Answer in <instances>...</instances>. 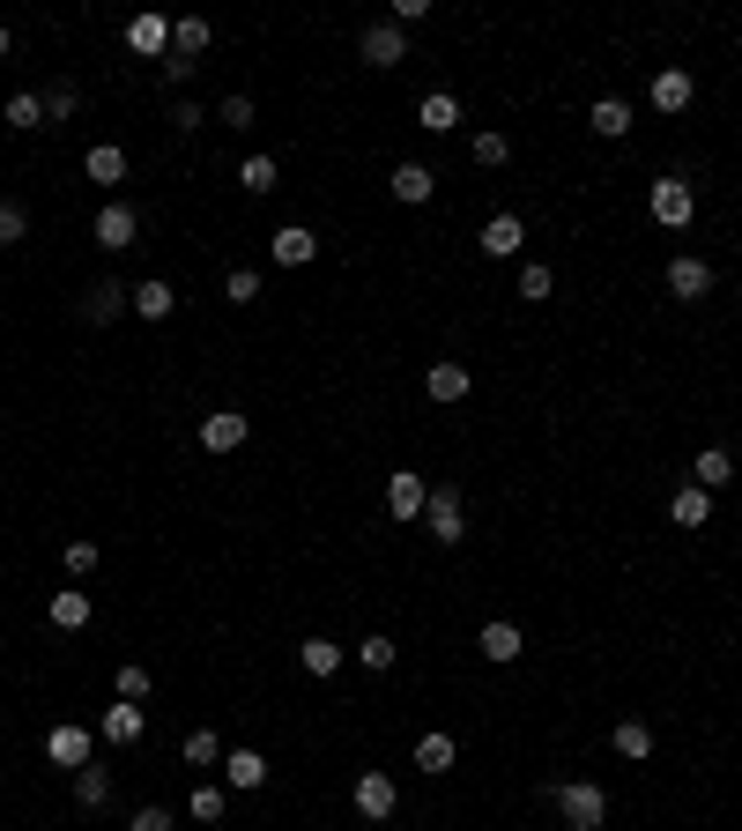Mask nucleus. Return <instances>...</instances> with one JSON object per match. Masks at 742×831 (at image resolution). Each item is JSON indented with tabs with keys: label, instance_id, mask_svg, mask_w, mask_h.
Returning a JSON list of instances; mask_svg holds the SVG:
<instances>
[{
	"label": "nucleus",
	"instance_id": "35",
	"mask_svg": "<svg viewBox=\"0 0 742 831\" xmlns=\"http://www.w3.org/2000/svg\"><path fill=\"white\" fill-rule=\"evenodd\" d=\"M186 765H194V772H216V765H223V735L216 728H194V735H186Z\"/></svg>",
	"mask_w": 742,
	"mask_h": 831
},
{
	"label": "nucleus",
	"instance_id": "6",
	"mask_svg": "<svg viewBox=\"0 0 742 831\" xmlns=\"http://www.w3.org/2000/svg\"><path fill=\"white\" fill-rule=\"evenodd\" d=\"M120 312H134V290H126L120 275H97L90 297H82V319H90V327H112Z\"/></svg>",
	"mask_w": 742,
	"mask_h": 831
},
{
	"label": "nucleus",
	"instance_id": "4",
	"mask_svg": "<svg viewBox=\"0 0 742 831\" xmlns=\"http://www.w3.org/2000/svg\"><path fill=\"white\" fill-rule=\"evenodd\" d=\"M349 802H357V817L364 824H387L401 809V787H394V772H357V787H349Z\"/></svg>",
	"mask_w": 742,
	"mask_h": 831
},
{
	"label": "nucleus",
	"instance_id": "38",
	"mask_svg": "<svg viewBox=\"0 0 742 831\" xmlns=\"http://www.w3.org/2000/svg\"><path fill=\"white\" fill-rule=\"evenodd\" d=\"M60 564H68V579H82V572H97V542H90V535H74L68 550H60Z\"/></svg>",
	"mask_w": 742,
	"mask_h": 831
},
{
	"label": "nucleus",
	"instance_id": "13",
	"mask_svg": "<svg viewBox=\"0 0 742 831\" xmlns=\"http://www.w3.org/2000/svg\"><path fill=\"white\" fill-rule=\"evenodd\" d=\"M423 393H431V401H468V365H461V357H431Z\"/></svg>",
	"mask_w": 742,
	"mask_h": 831
},
{
	"label": "nucleus",
	"instance_id": "14",
	"mask_svg": "<svg viewBox=\"0 0 742 831\" xmlns=\"http://www.w3.org/2000/svg\"><path fill=\"white\" fill-rule=\"evenodd\" d=\"M223 787L260 794V787H268V758H260V750H223Z\"/></svg>",
	"mask_w": 742,
	"mask_h": 831
},
{
	"label": "nucleus",
	"instance_id": "42",
	"mask_svg": "<svg viewBox=\"0 0 742 831\" xmlns=\"http://www.w3.org/2000/svg\"><path fill=\"white\" fill-rule=\"evenodd\" d=\"M223 297H230V305H253V297H260V275H253V268H230V275H223Z\"/></svg>",
	"mask_w": 742,
	"mask_h": 831
},
{
	"label": "nucleus",
	"instance_id": "18",
	"mask_svg": "<svg viewBox=\"0 0 742 831\" xmlns=\"http://www.w3.org/2000/svg\"><path fill=\"white\" fill-rule=\"evenodd\" d=\"M519 245H527V223H519L513 208H505V216H491V223H483V253H491V260H513Z\"/></svg>",
	"mask_w": 742,
	"mask_h": 831
},
{
	"label": "nucleus",
	"instance_id": "17",
	"mask_svg": "<svg viewBox=\"0 0 742 831\" xmlns=\"http://www.w3.org/2000/svg\"><path fill=\"white\" fill-rule=\"evenodd\" d=\"M268 253H275V260H282V268H312V253H320V238H312L305 223H282Z\"/></svg>",
	"mask_w": 742,
	"mask_h": 831
},
{
	"label": "nucleus",
	"instance_id": "7",
	"mask_svg": "<svg viewBox=\"0 0 742 831\" xmlns=\"http://www.w3.org/2000/svg\"><path fill=\"white\" fill-rule=\"evenodd\" d=\"M668 297H676V305H698V297H713V268H705L698 253H676V260H668Z\"/></svg>",
	"mask_w": 742,
	"mask_h": 831
},
{
	"label": "nucleus",
	"instance_id": "25",
	"mask_svg": "<svg viewBox=\"0 0 742 831\" xmlns=\"http://www.w3.org/2000/svg\"><path fill=\"white\" fill-rule=\"evenodd\" d=\"M297 660H305V676H320V684H327V676H334V668H342V646H334V638H320V632H312V638H305V646H297Z\"/></svg>",
	"mask_w": 742,
	"mask_h": 831
},
{
	"label": "nucleus",
	"instance_id": "34",
	"mask_svg": "<svg viewBox=\"0 0 742 831\" xmlns=\"http://www.w3.org/2000/svg\"><path fill=\"white\" fill-rule=\"evenodd\" d=\"M609 742H617V758H653V728H646V720H617V735H609Z\"/></svg>",
	"mask_w": 742,
	"mask_h": 831
},
{
	"label": "nucleus",
	"instance_id": "47",
	"mask_svg": "<svg viewBox=\"0 0 742 831\" xmlns=\"http://www.w3.org/2000/svg\"><path fill=\"white\" fill-rule=\"evenodd\" d=\"M156 68H164V82L178 90V82H194V68H200V60H178V52H172V60H156Z\"/></svg>",
	"mask_w": 742,
	"mask_h": 831
},
{
	"label": "nucleus",
	"instance_id": "29",
	"mask_svg": "<svg viewBox=\"0 0 742 831\" xmlns=\"http://www.w3.org/2000/svg\"><path fill=\"white\" fill-rule=\"evenodd\" d=\"M431 186H439V178H431V164H394V201L423 208V201H431Z\"/></svg>",
	"mask_w": 742,
	"mask_h": 831
},
{
	"label": "nucleus",
	"instance_id": "1",
	"mask_svg": "<svg viewBox=\"0 0 742 831\" xmlns=\"http://www.w3.org/2000/svg\"><path fill=\"white\" fill-rule=\"evenodd\" d=\"M423 527H431V542H439V550L468 542V505H461V483H431V497H423Z\"/></svg>",
	"mask_w": 742,
	"mask_h": 831
},
{
	"label": "nucleus",
	"instance_id": "48",
	"mask_svg": "<svg viewBox=\"0 0 742 831\" xmlns=\"http://www.w3.org/2000/svg\"><path fill=\"white\" fill-rule=\"evenodd\" d=\"M216 120H223V126H253V98H230V104L216 112Z\"/></svg>",
	"mask_w": 742,
	"mask_h": 831
},
{
	"label": "nucleus",
	"instance_id": "19",
	"mask_svg": "<svg viewBox=\"0 0 742 831\" xmlns=\"http://www.w3.org/2000/svg\"><path fill=\"white\" fill-rule=\"evenodd\" d=\"M668 520H676V527H705V520H713V490H698V483L668 490Z\"/></svg>",
	"mask_w": 742,
	"mask_h": 831
},
{
	"label": "nucleus",
	"instance_id": "20",
	"mask_svg": "<svg viewBox=\"0 0 742 831\" xmlns=\"http://www.w3.org/2000/svg\"><path fill=\"white\" fill-rule=\"evenodd\" d=\"M646 98H653V112H683V104L698 98V82H691V74H683V68H661V74H653V90H646Z\"/></svg>",
	"mask_w": 742,
	"mask_h": 831
},
{
	"label": "nucleus",
	"instance_id": "32",
	"mask_svg": "<svg viewBox=\"0 0 742 831\" xmlns=\"http://www.w3.org/2000/svg\"><path fill=\"white\" fill-rule=\"evenodd\" d=\"M74 802L104 809V802H112V772H104V765H82V772H74Z\"/></svg>",
	"mask_w": 742,
	"mask_h": 831
},
{
	"label": "nucleus",
	"instance_id": "24",
	"mask_svg": "<svg viewBox=\"0 0 742 831\" xmlns=\"http://www.w3.org/2000/svg\"><path fill=\"white\" fill-rule=\"evenodd\" d=\"M349 660H357V668H364V676H387V668H394L401 660V646L387 632H371V638H357V646H349Z\"/></svg>",
	"mask_w": 742,
	"mask_h": 831
},
{
	"label": "nucleus",
	"instance_id": "10",
	"mask_svg": "<svg viewBox=\"0 0 742 831\" xmlns=\"http://www.w3.org/2000/svg\"><path fill=\"white\" fill-rule=\"evenodd\" d=\"M134 238H142V216H134L126 201H104V208H97V245H104V253H126Z\"/></svg>",
	"mask_w": 742,
	"mask_h": 831
},
{
	"label": "nucleus",
	"instance_id": "26",
	"mask_svg": "<svg viewBox=\"0 0 742 831\" xmlns=\"http://www.w3.org/2000/svg\"><path fill=\"white\" fill-rule=\"evenodd\" d=\"M587 126L601 134V142H624V134H631V104H624V98H601V104L587 112Z\"/></svg>",
	"mask_w": 742,
	"mask_h": 831
},
{
	"label": "nucleus",
	"instance_id": "11",
	"mask_svg": "<svg viewBox=\"0 0 742 831\" xmlns=\"http://www.w3.org/2000/svg\"><path fill=\"white\" fill-rule=\"evenodd\" d=\"M423 497H431V483H423L416 468H394V475H387V513L394 520H423Z\"/></svg>",
	"mask_w": 742,
	"mask_h": 831
},
{
	"label": "nucleus",
	"instance_id": "15",
	"mask_svg": "<svg viewBox=\"0 0 742 831\" xmlns=\"http://www.w3.org/2000/svg\"><path fill=\"white\" fill-rule=\"evenodd\" d=\"M126 45L148 52V60H172V16H134V23H126Z\"/></svg>",
	"mask_w": 742,
	"mask_h": 831
},
{
	"label": "nucleus",
	"instance_id": "9",
	"mask_svg": "<svg viewBox=\"0 0 742 831\" xmlns=\"http://www.w3.org/2000/svg\"><path fill=\"white\" fill-rule=\"evenodd\" d=\"M357 52H364L371 68H401V60H409V30L401 23H371L364 38H357Z\"/></svg>",
	"mask_w": 742,
	"mask_h": 831
},
{
	"label": "nucleus",
	"instance_id": "36",
	"mask_svg": "<svg viewBox=\"0 0 742 831\" xmlns=\"http://www.w3.org/2000/svg\"><path fill=\"white\" fill-rule=\"evenodd\" d=\"M475 164H483V172H497V164H513V142H505V134H497V126H483V134H475Z\"/></svg>",
	"mask_w": 742,
	"mask_h": 831
},
{
	"label": "nucleus",
	"instance_id": "12",
	"mask_svg": "<svg viewBox=\"0 0 742 831\" xmlns=\"http://www.w3.org/2000/svg\"><path fill=\"white\" fill-rule=\"evenodd\" d=\"M97 735L112 742V750H126V742H142V735H148V712L126 706V698H112V706H104V720H97Z\"/></svg>",
	"mask_w": 742,
	"mask_h": 831
},
{
	"label": "nucleus",
	"instance_id": "21",
	"mask_svg": "<svg viewBox=\"0 0 742 831\" xmlns=\"http://www.w3.org/2000/svg\"><path fill=\"white\" fill-rule=\"evenodd\" d=\"M172 312H178V290L164 283V275L134 283V319H172Z\"/></svg>",
	"mask_w": 742,
	"mask_h": 831
},
{
	"label": "nucleus",
	"instance_id": "31",
	"mask_svg": "<svg viewBox=\"0 0 742 831\" xmlns=\"http://www.w3.org/2000/svg\"><path fill=\"white\" fill-rule=\"evenodd\" d=\"M208 38H216V30L200 23V16H178V23H172V52H178V60H200Z\"/></svg>",
	"mask_w": 742,
	"mask_h": 831
},
{
	"label": "nucleus",
	"instance_id": "49",
	"mask_svg": "<svg viewBox=\"0 0 742 831\" xmlns=\"http://www.w3.org/2000/svg\"><path fill=\"white\" fill-rule=\"evenodd\" d=\"M423 16H431V0H394V23H401V30L423 23Z\"/></svg>",
	"mask_w": 742,
	"mask_h": 831
},
{
	"label": "nucleus",
	"instance_id": "33",
	"mask_svg": "<svg viewBox=\"0 0 742 831\" xmlns=\"http://www.w3.org/2000/svg\"><path fill=\"white\" fill-rule=\"evenodd\" d=\"M52 624H60V632H82V624H90V594L82 587H68V594H52Z\"/></svg>",
	"mask_w": 742,
	"mask_h": 831
},
{
	"label": "nucleus",
	"instance_id": "8",
	"mask_svg": "<svg viewBox=\"0 0 742 831\" xmlns=\"http://www.w3.org/2000/svg\"><path fill=\"white\" fill-rule=\"evenodd\" d=\"M246 439H253V416H238V409H208L200 416V445H208V453H238Z\"/></svg>",
	"mask_w": 742,
	"mask_h": 831
},
{
	"label": "nucleus",
	"instance_id": "2",
	"mask_svg": "<svg viewBox=\"0 0 742 831\" xmlns=\"http://www.w3.org/2000/svg\"><path fill=\"white\" fill-rule=\"evenodd\" d=\"M557 817H565L571 831H601L609 824V794H601L594 780H565L557 787Z\"/></svg>",
	"mask_w": 742,
	"mask_h": 831
},
{
	"label": "nucleus",
	"instance_id": "40",
	"mask_svg": "<svg viewBox=\"0 0 742 831\" xmlns=\"http://www.w3.org/2000/svg\"><path fill=\"white\" fill-rule=\"evenodd\" d=\"M8 126H23V134L30 126H45V98H30V90L23 98H8Z\"/></svg>",
	"mask_w": 742,
	"mask_h": 831
},
{
	"label": "nucleus",
	"instance_id": "43",
	"mask_svg": "<svg viewBox=\"0 0 742 831\" xmlns=\"http://www.w3.org/2000/svg\"><path fill=\"white\" fill-rule=\"evenodd\" d=\"M74 104H82V98H74V82H52V90H45V126L52 120H74Z\"/></svg>",
	"mask_w": 742,
	"mask_h": 831
},
{
	"label": "nucleus",
	"instance_id": "16",
	"mask_svg": "<svg viewBox=\"0 0 742 831\" xmlns=\"http://www.w3.org/2000/svg\"><path fill=\"white\" fill-rule=\"evenodd\" d=\"M82 178L112 194V186H120V178H126V148H120V142H97V148H90V156H82Z\"/></svg>",
	"mask_w": 742,
	"mask_h": 831
},
{
	"label": "nucleus",
	"instance_id": "23",
	"mask_svg": "<svg viewBox=\"0 0 742 831\" xmlns=\"http://www.w3.org/2000/svg\"><path fill=\"white\" fill-rule=\"evenodd\" d=\"M475 646H483V660H497V668H505V660H519V646H527V638H519V624H505V616H491Z\"/></svg>",
	"mask_w": 742,
	"mask_h": 831
},
{
	"label": "nucleus",
	"instance_id": "44",
	"mask_svg": "<svg viewBox=\"0 0 742 831\" xmlns=\"http://www.w3.org/2000/svg\"><path fill=\"white\" fill-rule=\"evenodd\" d=\"M126 831H172V809H164V802L134 809V824H126Z\"/></svg>",
	"mask_w": 742,
	"mask_h": 831
},
{
	"label": "nucleus",
	"instance_id": "5",
	"mask_svg": "<svg viewBox=\"0 0 742 831\" xmlns=\"http://www.w3.org/2000/svg\"><path fill=\"white\" fill-rule=\"evenodd\" d=\"M90 750H97V735L82 728V720H60V728L45 735V758L60 765V772H82V765H97Z\"/></svg>",
	"mask_w": 742,
	"mask_h": 831
},
{
	"label": "nucleus",
	"instance_id": "37",
	"mask_svg": "<svg viewBox=\"0 0 742 831\" xmlns=\"http://www.w3.org/2000/svg\"><path fill=\"white\" fill-rule=\"evenodd\" d=\"M112 690H120L126 706H142V698H148V668H142V660H120V676H112Z\"/></svg>",
	"mask_w": 742,
	"mask_h": 831
},
{
	"label": "nucleus",
	"instance_id": "30",
	"mask_svg": "<svg viewBox=\"0 0 742 831\" xmlns=\"http://www.w3.org/2000/svg\"><path fill=\"white\" fill-rule=\"evenodd\" d=\"M728 475H735V461H728L720 445H705V453L691 461V483H698V490H728Z\"/></svg>",
	"mask_w": 742,
	"mask_h": 831
},
{
	"label": "nucleus",
	"instance_id": "27",
	"mask_svg": "<svg viewBox=\"0 0 742 831\" xmlns=\"http://www.w3.org/2000/svg\"><path fill=\"white\" fill-rule=\"evenodd\" d=\"M238 186H246L253 201H260V194H275V186H282V164H275V156H260V148H253L246 164H238Z\"/></svg>",
	"mask_w": 742,
	"mask_h": 831
},
{
	"label": "nucleus",
	"instance_id": "22",
	"mask_svg": "<svg viewBox=\"0 0 742 831\" xmlns=\"http://www.w3.org/2000/svg\"><path fill=\"white\" fill-rule=\"evenodd\" d=\"M461 765V742L445 728H431V735H416V772H453Z\"/></svg>",
	"mask_w": 742,
	"mask_h": 831
},
{
	"label": "nucleus",
	"instance_id": "3",
	"mask_svg": "<svg viewBox=\"0 0 742 831\" xmlns=\"http://www.w3.org/2000/svg\"><path fill=\"white\" fill-rule=\"evenodd\" d=\"M646 208H653V223H661V230H683V223L698 216V194H691V178H653V186H646Z\"/></svg>",
	"mask_w": 742,
	"mask_h": 831
},
{
	"label": "nucleus",
	"instance_id": "39",
	"mask_svg": "<svg viewBox=\"0 0 742 831\" xmlns=\"http://www.w3.org/2000/svg\"><path fill=\"white\" fill-rule=\"evenodd\" d=\"M223 809H230L223 787H194V824H223Z\"/></svg>",
	"mask_w": 742,
	"mask_h": 831
},
{
	"label": "nucleus",
	"instance_id": "41",
	"mask_svg": "<svg viewBox=\"0 0 742 831\" xmlns=\"http://www.w3.org/2000/svg\"><path fill=\"white\" fill-rule=\"evenodd\" d=\"M519 297H527V305H549V268H543V260H527V268H519Z\"/></svg>",
	"mask_w": 742,
	"mask_h": 831
},
{
	"label": "nucleus",
	"instance_id": "28",
	"mask_svg": "<svg viewBox=\"0 0 742 831\" xmlns=\"http://www.w3.org/2000/svg\"><path fill=\"white\" fill-rule=\"evenodd\" d=\"M416 126H431V134H453V126H461V98H445V90H431V98L416 104Z\"/></svg>",
	"mask_w": 742,
	"mask_h": 831
},
{
	"label": "nucleus",
	"instance_id": "50",
	"mask_svg": "<svg viewBox=\"0 0 742 831\" xmlns=\"http://www.w3.org/2000/svg\"><path fill=\"white\" fill-rule=\"evenodd\" d=\"M0 60H8V30H0Z\"/></svg>",
	"mask_w": 742,
	"mask_h": 831
},
{
	"label": "nucleus",
	"instance_id": "45",
	"mask_svg": "<svg viewBox=\"0 0 742 831\" xmlns=\"http://www.w3.org/2000/svg\"><path fill=\"white\" fill-rule=\"evenodd\" d=\"M23 230H30L23 208H8V201H0V245H23Z\"/></svg>",
	"mask_w": 742,
	"mask_h": 831
},
{
	"label": "nucleus",
	"instance_id": "46",
	"mask_svg": "<svg viewBox=\"0 0 742 831\" xmlns=\"http://www.w3.org/2000/svg\"><path fill=\"white\" fill-rule=\"evenodd\" d=\"M200 120H208V112H200V104H194V98H178V104H172V126H178V134H194V126H200Z\"/></svg>",
	"mask_w": 742,
	"mask_h": 831
}]
</instances>
